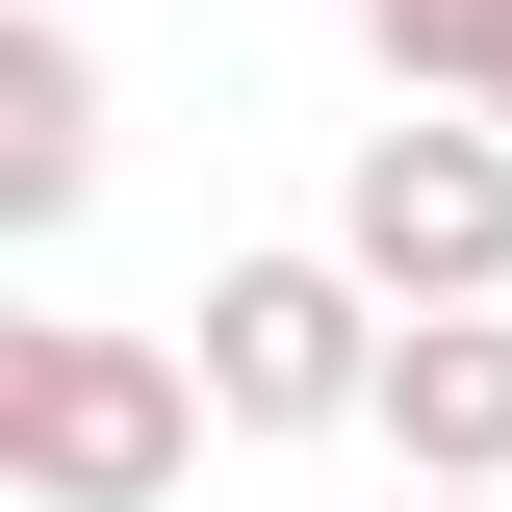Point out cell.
<instances>
[{
    "mask_svg": "<svg viewBox=\"0 0 512 512\" xmlns=\"http://www.w3.org/2000/svg\"><path fill=\"white\" fill-rule=\"evenodd\" d=\"M77 180H103V52L0 26V231H77Z\"/></svg>",
    "mask_w": 512,
    "mask_h": 512,
    "instance_id": "5b68a950",
    "label": "cell"
},
{
    "mask_svg": "<svg viewBox=\"0 0 512 512\" xmlns=\"http://www.w3.org/2000/svg\"><path fill=\"white\" fill-rule=\"evenodd\" d=\"M333 256H359L384 308H512V128H487V103L359 128V180H333Z\"/></svg>",
    "mask_w": 512,
    "mask_h": 512,
    "instance_id": "3957f363",
    "label": "cell"
},
{
    "mask_svg": "<svg viewBox=\"0 0 512 512\" xmlns=\"http://www.w3.org/2000/svg\"><path fill=\"white\" fill-rule=\"evenodd\" d=\"M333 26H359L410 103H512V0H333Z\"/></svg>",
    "mask_w": 512,
    "mask_h": 512,
    "instance_id": "8992f818",
    "label": "cell"
},
{
    "mask_svg": "<svg viewBox=\"0 0 512 512\" xmlns=\"http://www.w3.org/2000/svg\"><path fill=\"white\" fill-rule=\"evenodd\" d=\"M180 461H205V359L180 333H0V487L26 512H180Z\"/></svg>",
    "mask_w": 512,
    "mask_h": 512,
    "instance_id": "6da1fadb",
    "label": "cell"
},
{
    "mask_svg": "<svg viewBox=\"0 0 512 512\" xmlns=\"http://www.w3.org/2000/svg\"><path fill=\"white\" fill-rule=\"evenodd\" d=\"M384 436H410V487H512V308H410L384 333Z\"/></svg>",
    "mask_w": 512,
    "mask_h": 512,
    "instance_id": "277c9868",
    "label": "cell"
},
{
    "mask_svg": "<svg viewBox=\"0 0 512 512\" xmlns=\"http://www.w3.org/2000/svg\"><path fill=\"white\" fill-rule=\"evenodd\" d=\"M384 282L359 256H231V282H205L180 308V359H205V410H231V436H384Z\"/></svg>",
    "mask_w": 512,
    "mask_h": 512,
    "instance_id": "7a4b0ae2",
    "label": "cell"
},
{
    "mask_svg": "<svg viewBox=\"0 0 512 512\" xmlns=\"http://www.w3.org/2000/svg\"><path fill=\"white\" fill-rule=\"evenodd\" d=\"M487 128H512V103H487Z\"/></svg>",
    "mask_w": 512,
    "mask_h": 512,
    "instance_id": "ba28073f",
    "label": "cell"
},
{
    "mask_svg": "<svg viewBox=\"0 0 512 512\" xmlns=\"http://www.w3.org/2000/svg\"><path fill=\"white\" fill-rule=\"evenodd\" d=\"M410 512H512V487H410Z\"/></svg>",
    "mask_w": 512,
    "mask_h": 512,
    "instance_id": "52a82bcc",
    "label": "cell"
}]
</instances>
